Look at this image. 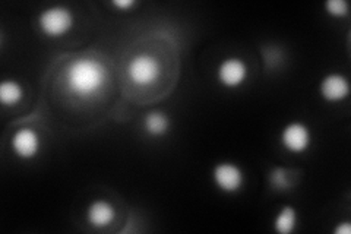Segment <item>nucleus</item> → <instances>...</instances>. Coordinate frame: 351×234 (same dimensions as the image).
Instances as JSON below:
<instances>
[{"mask_svg":"<svg viewBox=\"0 0 351 234\" xmlns=\"http://www.w3.org/2000/svg\"><path fill=\"white\" fill-rule=\"evenodd\" d=\"M106 81V69L101 62L91 58L73 60L66 69V84L78 97H90L101 90Z\"/></svg>","mask_w":351,"mask_h":234,"instance_id":"1","label":"nucleus"},{"mask_svg":"<svg viewBox=\"0 0 351 234\" xmlns=\"http://www.w3.org/2000/svg\"><path fill=\"white\" fill-rule=\"evenodd\" d=\"M75 15L69 8L56 5L41 10L38 15V27L44 36L50 38H59L73 28Z\"/></svg>","mask_w":351,"mask_h":234,"instance_id":"2","label":"nucleus"},{"mask_svg":"<svg viewBox=\"0 0 351 234\" xmlns=\"http://www.w3.org/2000/svg\"><path fill=\"white\" fill-rule=\"evenodd\" d=\"M160 62L148 53L134 56L128 65L129 80L138 86H148L160 78Z\"/></svg>","mask_w":351,"mask_h":234,"instance_id":"3","label":"nucleus"},{"mask_svg":"<svg viewBox=\"0 0 351 234\" xmlns=\"http://www.w3.org/2000/svg\"><path fill=\"white\" fill-rule=\"evenodd\" d=\"M213 182L223 194H236L245 185V173L236 163L221 161L214 165Z\"/></svg>","mask_w":351,"mask_h":234,"instance_id":"4","label":"nucleus"},{"mask_svg":"<svg viewBox=\"0 0 351 234\" xmlns=\"http://www.w3.org/2000/svg\"><path fill=\"white\" fill-rule=\"evenodd\" d=\"M280 142L284 150L291 154H302L307 151L312 143V132L309 126L302 121H290L281 129Z\"/></svg>","mask_w":351,"mask_h":234,"instance_id":"5","label":"nucleus"},{"mask_svg":"<svg viewBox=\"0 0 351 234\" xmlns=\"http://www.w3.org/2000/svg\"><path fill=\"white\" fill-rule=\"evenodd\" d=\"M249 76V66L240 58H227L217 68V80L226 88H239Z\"/></svg>","mask_w":351,"mask_h":234,"instance_id":"6","label":"nucleus"},{"mask_svg":"<svg viewBox=\"0 0 351 234\" xmlns=\"http://www.w3.org/2000/svg\"><path fill=\"white\" fill-rule=\"evenodd\" d=\"M10 148L16 157L22 160H31L38 155L41 148V139L38 132L32 128H19L10 138Z\"/></svg>","mask_w":351,"mask_h":234,"instance_id":"7","label":"nucleus"},{"mask_svg":"<svg viewBox=\"0 0 351 234\" xmlns=\"http://www.w3.org/2000/svg\"><path fill=\"white\" fill-rule=\"evenodd\" d=\"M319 94L326 103H339L350 94V82L343 73L331 72L319 82Z\"/></svg>","mask_w":351,"mask_h":234,"instance_id":"8","label":"nucleus"},{"mask_svg":"<svg viewBox=\"0 0 351 234\" xmlns=\"http://www.w3.org/2000/svg\"><path fill=\"white\" fill-rule=\"evenodd\" d=\"M116 218L114 207L104 199H97L86 208V221L93 229H106Z\"/></svg>","mask_w":351,"mask_h":234,"instance_id":"9","label":"nucleus"},{"mask_svg":"<svg viewBox=\"0 0 351 234\" xmlns=\"http://www.w3.org/2000/svg\"><path fill=\"white\" fill-rule=\"evenodd\" d=\"M170 129V117L160 110L149 111L144 117V130L149 137H162Z\"/></svg>","mask_w":351,"mask_h":234,"instance_id":"10","label":"nucleus"},{"mask_svg":"<svg viewBox=\"0 0 351 234\" xmlns=\"http://www.w3.org/2000/svg\"><path fill=\"white\" fill-rule=\"evenodd\" d=\"M299 224V217H298V211H295L294 207L285 205L282 207L278 214L274 218V230L280 234H290L295 230Z\"/></svg>","mask_w":351,"mask_h":234,"instance_id":"11","label":"nucleus"},{"mask_svg":"<svg viewBox=\"0 0 351 234\" xmlns=\"http://www.w3.org/2000/svg\"><path fill=\"white\" fill-rule=\"evenodd\" d=\"M24 97V88L15 80H5L0 84V102L3 106H15Z\"/></svg>","mask_w":351,"mask_h":234,"instance_id":"12","label":"nucleus"},{"mask_svg":"<svg viewBox=\"0 0 351 234\" xmlns=\"http://www.w3.org/2000/svg\"><path fill=\"white\" fill-rule=\"evenodd\" d=\"M325 10L334 18H344L348 15V3L346 0H326Z\"/></svg>","mask_w":351,"mask_h":234,"instance_id":"13","label":"nucleus"},{"mask_svg":"<svg viewBox=\"0 0 351 234\" xmlns=\"http://www.w3.org/2000/svg\"><path fill=\"white\" fill-rule=\"evenodd\" d=\"M112 5L117 9H122V10H126V9H130L134 8L136 5L135 0H113Z\"/></svg>","mask_w":351,"mask_h":234,"instance_id":"14","label":"nucleus"},{"mask_svg":"<svg viewBox=\"0 0 351 234\" xmlns=\"http://www.w3.org/2000/svg\"><path fill=\"white\" fill-rule=\"evenodd\" d=\"M351 233V224L348 221L338 222L337 227L334 229V234H350Z\"/></svg>","mask_w":351,"mask_h":234,"instance_id":"15","label":"nucleus"}]
</instances>
